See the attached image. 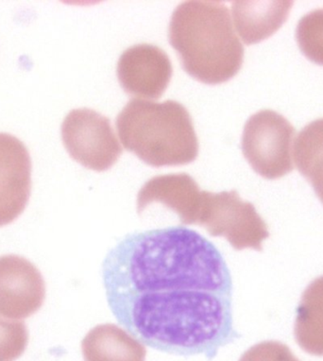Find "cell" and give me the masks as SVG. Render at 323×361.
Segmentation results:
<instances>
[{
  "mask_svg": "<svg viewBox=\"0 0 323 361\" xmlns=\"http://www.w3.org/2000/svg\"><path fill=\"white\" fill-rule=\"evenodd\" d=\"M116 72L122 89L130 96L158 99L168 88L173 68L163 49L140 44L121 54Z\"/></svg>",
  "mask_w": 323,
  "mask_h": 361,
  "instance_id": "obj_8",
  "label": "cell"
},
{
  "mask_svg": "<svg viewBox=\"0 0 323 361\" xmlns=\"http://www.w3.org/2000/svg\"><path fill=\"white\" fill-rule=\"evenodd\" d=\"M294 336L303 351L323 357V276L303 291L297 307Z\"/></svg>",
  "mask_w": 323,
  "mask_h": 361,
  "instance_id": "obj_13",
  "label": "cell"
},
{
  "mask_svg": "<svg viewBox=\"0 0 323 361\" xmlns=\"http://www.w3.org/2000/svg\"><path fill=\"white\" fill-rule=\"evenodd\" d=\"M239 361H300L288 345L280 341H267L255 344L245 352Z\"/></svg>",
  "mask_w": 323,
  "mask_h": 361,
  "instance_id": "obj_17",
  "label": "cell"
},
{
  "mask_svg": "<svg viewBox=\"0 0 323 361\" xmlns=\"http://www.w3.org/2000/svg\"><path fill=\"white\" fill-rule=\"evenodd\" d=\"M211 237L225 238L236 251H262L269 237L267 225L252 202L242 201L236 190L212 193L203 190L197 224Z\"/></svg>",
  "mask_w": 323,
  "mask_h": 361,
  "instance_id": "obj_4",
  "label": "cell"
},
{
  "mask_svg": "<svg viewBox=\"0 0 323 361\" xmlns=\"http://www.w3.org/2000/svg\"><path fill=\"white\" fill-rule=\"evenodd\" d=\"M294 135V127L282 115L260 111L245 124L242 152L256 173L267 180L279 179L293 171Z\"/></svg>",
  "mask_w": 323,
  "mask_h": 361,
  "instance_id": "obj_5",
  "label": "cell"
},
{
  "mask_svg": "<svg viewBox=\"0 0 323 361\" xmlns=\"http://www.w3.org/2000/svg\"><path fill=\"white\" fill-rule=\"evenodd\" d=\"M294 157L300 173L310 183L323 204V118L300 130L295 142Z\"/></svg>",
  "mask_w": 323,
  "mask_h": 361,
  "instance_id": "obj_14",
  "label": "cell"
},
{
  "mask_svg": "<svg viewBox=\"0 0 323 361\" xmlns=\"http://www.w3.org/2000/svg\"><path fill=\"white\" fill-rule=\"evenodd\" d=\"M85 361H145L144 345L116 324H100L82 341Z\"/></svg>",
  "mask_w": 323,
  "mask_h": 361,
  "instance_id": "obj_12",
  "label": "cell"
},
{
  "mask_svg": "<svg viewBox=\"0 0 323 361\" xmlns=\"http://www.w3.org/2000/svg\"><path fill=\"white\" fill-rule=\"evenodd\" d=\"M116 124L125 149L152 168L188 165L199 154L190 114L180 102L130 99Z\"/></svg>",
  "mask_w": 323,
  "mask_h": 361,
  "instance_id": "obj_3",
  "label": "cell"
},
{
  "mask_svg": "<svg viewBox=\"0 0 323 361\" xmlns=\"http://www.w3.org/2000/svg\"><path fill=\"white\" fill-rule=\"evenodd\" d=\"M29 333L23 321L0 316V361H16L26 351Z\"/></svg>",
  "mask_w": 323,
  "mask_h": 361,
  "instance_id": "obj_16",
  "label": "cell"
},
{
  "mask_svg": "<svg viewBox=\"0 0 323 361\" xmlns=\"http://www.w3.org/2000/svg\"><path fill=\"white\" fill-rule=\"evenodd\" d=\"M169 40L183 71L205 85L232 80L243 65V44L222 1L182 2L172 13Z\"/></svg>",
  "mask_w": 323,
  "mask_h": 361,
  "instance_id": "obj_2",
  "label": "cell"
},
{
  "mask_svg": "<svg viewBox=\"0 0 323 361\" xmlns=\"http://www.w3.org/2000/svg\"><path fill=\"white\" fill-rule=\"evenodd\" d=\"M32 192V159L18 137L0 133V227L15 221Z\"/></svg>",
  "mask_w": 323,
  "mask_h": 361,
  "instance_id": "obj_9",
  "label": "cell"
},
{
  "mask_svg": "<svg viewBox=\"0 0 323 361\" xmlns=\"http://www.w3.org/2000/svg\"><path fill=\"white\" fill-rule=\"evenodd\" d=\"M296 40L300 51L308 60L323 66V9L315 10L300 19Z\"/></svg>",
  "mask_w": 323,
  "mask_h": 361,
  "instance_id": "obj_15",
  "label": "cell"
},
{
  "mask_svg": "<svg viewBox=\"0 0 323 361\" xmlns=\"http://www.w3.org/2000/svg\"><path fill=\"white\" fill-rule=\"evenodd\" d=\"M61 133L72 159L91 171H108L123 152L110 119L88 108L72 110Z\"/></svg>",
  "mask_w": 323,
  "mask_h": 361,
  "instance_id": "obj_6",
  "label": "cell"
},
{
  "mask_svg": "<svg viewBox=\"0 0 323 361\" xmlns=\"http://www.w3.org/2000/svg\"><path fill=\"white\" fill-rule=\"evenodd\" d=\"M102 283L111 312L133 338L166 354L205 355L241 338L224 255L185 226L130 233L107 252Z\"/></svg>",
  "mask_w": 323,
  "mask_h": 361,
  "instance_id": "obj_1",
  "label": "cell"
},
{
  "mask_svg": "<svg viewBox=\"0 0 323 361\" xmlns=\"http://www.w3.org/2000/svg\"><path fill=\"white\" fill-rule=\"evenodd\" d=\"M203 191L186 173L159 175L147 180L138 192L136 209L141 215L149 205L160 202L179 216L183 225L197 224Z\"/></svg>",
  "mask_w": 323,
  "mask_h": 361,
  "instance_id": "obj_10",
  "label": "cell"
},
{
  "mask_svg": "<svg viewBox=\"0 0 323 361\" xmlns=\"http://www.w3.org/2000/svg\"><path fill=\"white\" fill-rule=\"evenodd\" d=\"M46 298L40 271L18 255L0 257V315L22 320L37 312Z\"/></svg>",
  "mask_w": 323,
  "mask_h": 361,
  "instance_id": "obj_7",
  "label": "cell"
},
{
  "mask_svg": "<svg viewBox=\"0 0 323 361\" xmlns=\"http://www.w3.org/2000/svg\"><path fill=\"white\" fill-rule=\"evenodd\" d=\"M293 1H233V21L244 43H260L288 20Z\"/></svg>",
  "mask_w": 323,
  "mask_h": 361,
  "instance_id": "obj_11",
  "label": "cell"
}]
</instances>
